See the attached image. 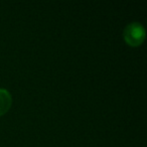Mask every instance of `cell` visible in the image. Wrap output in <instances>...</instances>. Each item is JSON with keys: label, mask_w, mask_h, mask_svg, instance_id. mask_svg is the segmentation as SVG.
<instances>
[{"label": "cell", "mask_w": 147, "mask_h": 147, "mask_svg": "<svg viewBox=\"0 0 147 147\" xmlns=\"http://www.w3.org/2000/svg\"><path fill=\"white\" fill-rule=\"evenodd\" d=\"M12 105V98L10 93L5 89L0 88V116L5 115Z\"/></svg>", "instance_id": "cell-2"}, {"label": "cell", "mask_w": 147, "mask_h": 147, "mask_svg": "<svg viewBox=\"0 0 147 147\" xmlns=\"http://www.w3.org/2000/svg\"><path fill=\"white\" fill-rule=\"evenodd\" d=\"M145 36H146L145 29L139 22L129 23L123 31L124 40L126 41L127 45L133 47H137L142 45L144 42Z\"/></svg>", "instance_id": "cell-1"}]
</instances>
